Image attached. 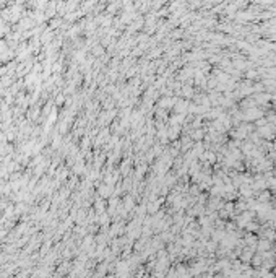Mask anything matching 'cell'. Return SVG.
<instances>
[{"mask_svg":"<svg viewBox=\"0 0 276 278\" xmlns=\"http://www.w3.org/2000/svg\"><path fill=\"white\" fill-rule=\"evenodd\" d=\"M268 247H270V242L268 241H261L260 242V249H268Z\"/></svg>","mask_w":276,"mask_h":278,"instance_id":"cell-1","label":"cell"}]
</instances>
